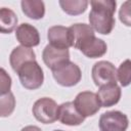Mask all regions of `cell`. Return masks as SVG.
<instances>
[{
	"instance_id": "17",
	"label": "cell",
	"mask_w": 131,
	"mask_h": 131,
	"mask_svg": "<svg viewBox=\"0 0 131 131\" xmlns=\"http://www.w3.org/2000/svg\"><path fill=\"white\" fill-rule=\"evenodd\" d=\"M58 4L67 14L79 15L85 12L89 2L86 0H59Z\"/></svg>"
},
{
	"instance_id": "10",
	"label": "cell",
	"mask_w": 131,
	"mask_h": 131,
	"mask_svg": "<svg viewBox=\"0 0 131 131\" xmlns=\"http://www.w3.org/2000/svg\"><path fill=\"white\" fill-rule=\"evenodd\" d=\"M47 38L49 44L54 47L63 48V49H69V47H73L71 35H70V29L67 27L63 26L50 27L47 31Z\"/></svg>"
},
{
	"instance_id": "19",
	"label": "cell",
	"mask_w": 131,
	"mask_h": 131,
	"mask_svg": "<svg viewBox=\"0 0 131 131\" xmlns=\"http://www.w3.org/2000/svg\"><path fill=\"white\" fill-rule=\"evenodd\" d=\"M117 78L121 86L126 87L131 84V60H124L117 70Z\"/></svg>"
},
{
	"instance_id": "3",
	"label": "cell",
	"mask_w": 131,
	"mask_h": 131,
	"mask_svg": "<svg viewBox=\"0 0 131 131\" xmlns=\"http://www.w3.org/2000/svg\"><path fill=\"white\" fill-rule=\"evenodd\" d=\"M17 75L21 86L29 90L40 88L44 81L43 70L36 60L26 62L17 71Z\"/></svg>"
},
{
	"instance_id": "8",
	"label": "cell",
	"mask_w": 131,
	"mask_h": 131,
	"mask_svg": "<svg viewBox=\"0 0 131 131\" xmlns=\"http://www.w3.org/2000/svg\"><path fill=\"white\" fill-rule=\"evenodd\" d=\"M128 125V117L120 111L103 113L99 118L100 131H126Z\"/></svg>"
},
{
	"instance_id": "23",
	"label": "cell",
	"mask_w": 131,
	"mask_h": 131,
	"mask_svg": "<svg viewBox=\"0 0 131 131\" xmlns=\"http://www.w3.org/2000/svg\"><path fill=\"white\" fill-rule=\"evenodd\" d=\"M53 131H63V130H53Z\"/></svg>"
},
{
	"instance_id": "4",
	"label": "cell",
	"mask_w": 131,
	"mask_h": 131,
	"mask_svg": "<svg viewBox=\"0 0 131 131\" xmlns=\"http://www.w3.org/2000/svg\"><path fill=\"white\" fill-rule=\"evenodd\" d=\"M51 71L56 83L63 87H73L77 85L82 78V73L79 66L71 60H67L58 64Z\"/></svg>"
},
{
	"instance_id": "18",
	"label": "cell",
	"mask_w": 131,
	"mask_h": 131,
	"mask_svg": "<svg viewBox=\"0 0 131 131\" xmlns=\"http://www.w3.org/2000/svg\"><path fill=\"white\" fill-rule=\"evenodd\" d=\"M15 107V98L11 92L1 95L0 97V116L8 117L12 114Z\"/></svg>"
},
{
	"instance_id": "21",
	"label": "cell",
	"mask_w": 131,
	"mask_h": 131,
	"mask_svg": "<svg viewBox=\"0 0 131 131\" xmlns=\"http://www.w3.org/2000/svg\"><path fill=\"white\" fill-rule=\"evenodd\" d=\"M0 76H1V95L6 94L8 92H10V88H11V78L10 76L6 73V71L2 68L0 71Z\"/></svg>"
},
{
	"instance_id": "22",
	"label": "cell",
	"mask_w": 131,
	"mask_h": 131,
	"mask_svg": "<svg viewBox=\"0 0 131 131\" xmlns=\"http://www.w3.org/2000/svg\"><path fill=\"white\" fill-rule=\"evenodd\" d=\"M20 131H42L39 127L37 126H34V125H29V126H26L24 127Z\"/></svg>"
},
{
	"instance_id": "11",
	"label": "cell",
	"mask_w": 131,
	"mask_h": 131,
	"mask_svg": "<svg viewBox=\"0 0 131 131\" xmlns=\"http://www.w3.org/2000/svg\"><path fill=\"white\" fill-rule=\"evenodd\" d=\"M85 118L78 112L74 101H67L58 105V121L68 126H78L84 122Z\"/></svg>"
},
{
	"instance_id": "14",
	"label": "cell",
	"mask_w": 131,
	"mask_h": 131,
	"mask_svg": "<svg viewBox=\"0 0 131 131\" xmlns=\"http://www.w3.org/2000/svg\"><path fill=\"white\" fill-rule=\"evenodd\" d=\"M36 60V54L33 51V49L25 47V46H16L13 48V50L10 53L9 56V62L14 72L17 73V71L28 61Z\"/></svg>"
},
{
	"instance_id": "15",
	"label": "cell",
	"mask_w": 131,
	"mask_h": 131,
	"mask_svg": "<svg viewBox=\"0 0 131 131\" xmlns=\"http://www.w3.org/2000/svg\"><path fill=\"white\" fill-rule=\"evenodd\" d=\"M21 10L26 16L32 19H41L45 14V4L40 0H23Z\"/></svg>"
},
{
	"instance_id": "5",
	"label": "cell",
	"mask_w": 131,
	"mask_h": 131,
	"mask_svg": "<svg viewBox=\"0 0 131 131\" xmlns=\"http://www.w3.org/2000/svg\"><path fill=\"white\" fill-rule=\"evenodd\" d=\"M32 113L43 124H52L58 120V105L50 97H41L35 101Z\"/></svg>"
},
{
	"instance_id": "1",
	"label": "cell",
	"mask_w": 131,
	"mask_h": 131,
	"mask_svg": "<svg viewBox=\"0 0 131 131\" xmlns=\"http://www.w3.org/2000/svg\"><path fill=\"white\" fill-rule=\"evenodd\" d=\"M73 47L79 49L89 58L101 57L106 53V43L95 37L94 30L87 24H74L70 28Z\"/></svg>"
},
{
	"instance_id": "6",
	"label": "cell",
	"mask_w": 131,
	"mask_h": 131,
	"mask_svg": "<svg viewBox=\"0 0 131 131\" xmlns=\"http://www.w3.org/2000/svg\"><path fill=\"white\" fill-rule=\"evenodd\" d=\"M91 76L94 84L98 87L117 83V70L115 66L107 60H99L94 63L91 71Z\"/></svg>"
},
{
	"instance_id": "9",
	"label": "cell",
	"mask_w": 131,
	"mask_h": 131,
	"mask_svg": "<svg viewBox=\"0 0 131 131\" xmlns=\"http://www.w3.org/2000/svg\"><path fill=\"white\" fill-rule=\"evenodd\" d=\"M15 37L21 46L28 48L38 46L40 43V35L38 30L28 23H23L16 28Z\"/></svg>"
},
{
	"instance_id": "7",
	"label": "cell",
	"mask_w": 131,
	"mask_h": 131,
	"mask_svg": "<svg viewBox=\"0 0 131 131\" xmlns=\"http://www.w3.org/2000/svg\"><path fill=\"white\" fill-rule=\"evenodd\" d=\"M74 104L84 118L94 116L101 107L97 93L92 91H82L78 93L74 100Z\"/></svg>"
},
{
	"instance_id": "20",
	"label": "cell",
	"mask_w": 131,
	"mask_h": 131,
	"mask_svg": "<svg viewBox=\"0 0 131 131\" xmlns=\"http://www.w3.org/2000/svg\"><path fill=\"white\" fill-rule=\"evenodd\" d=\"M119 18L121 23L127 27H131V0L125 1L119 10Z\"/></svg>"
},
{
	"instance_id": "12",
	"label": "cell",
	"mask_w": 131,
	"mask_h": 131,
	"mask_svg": "<svg viewBox=\"0 0 131 131\" xmlns=\"http://www.w3.org/2000/svg\"><path fill=\"white\" fill-rule=\"evenodd\" d=\"M42 58L44 63L50 69L53 70L58 64L70 60V51L69 49L57 48L50 44L46 45L42 52Z\"/></svg>"
},
{
	"instance_id": "2",
	"label": "cell",
	"mask_w": 131,
	"mask_h": 131,
	"mask_svg": "<svg viewBox=\"0 0 131 131\" xmlns=\"http://www.w3.org/2000/svg\"><path fill=\"white\" fill-rule=\"evenodd\" d=\"M91 10L89 23L94 31L101 35H108L115 27V11L117 2L114 0H94L90 1Z\"/></svg>"
},
{
	"instance_id": "13",
	"label": "cell",
	"mask_w": 131,
	"mask_h": 131,
	"mask_svg": "<svg viewBox=\"0 0 131 131\" xmlns=\"http://www.w3.org/2000/svg\"><path fill=\"white\" fill-rule=\"evenodd\" d=\"M121 87L117 83L100 86L97 91V96L99 98L101 106L103 107H110L117 104L121 98Z\"/></svg>"
},
{
	"instance_id": "16",
	"label": "cell",
	"mask_w": 131,
	"mask_h": 131,
	"mask_svg": "<svg viewBox=\"0 0 131 131\" xmlns=\"http://www.w3.org/2000/svg\"><path fill=\"white\" fill-rule=\"evenodd\" d=\"M17 25V16L10 8L2 7L0 9V31L3 34L11 33Z\"/></svg>"
}]
</instances>
